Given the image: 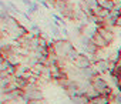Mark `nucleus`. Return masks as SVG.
Here are the masks:
<instances>
[{
  "mask_svg": "<svg viewBox=\"0 0 121 104\" xmlns=\"http://www.w3.org/2000/svg\"><path fill=\"white\" fill-rule=\"evenodd\" d=\"M91 86L101 94V95H107V97H110L112 93H114V90H112V87L101 77V76H97V77H94L93 80H91Z\"/></svg>",
  "mask_w": 121,
  "mask_h": 104,
  "instance_id": "obj_1",
  "label": "nucleus"
},
{
  "mask_svg": "<svg viewBox=\"0 0 121 104\" xmlns=\"http://www.w3.org/2000/svg\"><path fill=\"white\" fill-rule=\"evenodd\" d=\"M73 66H74L76 69H78V70H86V69L93 67V61L88 59V56H87L86 53H81V51H80V56L77 57V60L74 61Z\"/></svg>",
  "mask_w": 121,
  "mask_h": 104,
  "instance_id": "obj_2",
  "label": "nucleus"
},
{
  "mask_svg": "<svg viewBox=\"0 0 121 104\" xmlns=\"http://www.w3.org/2000/svg\"><path fill=\"white\" fill-rule=\"evenodd\" d=\"M94 67H95V70L98 71V74L101 76V74H108L110 73V70H111V67H112V64H111V61L110 60H107V59H100L97 63H94L93 64Z\"/></svg>",
  "mask_w": 121,
  "mask_h": 104,
  "instance_id": "obj_3",
  "label": "nucleus"
},
{
  "mask_svg": "<svg viewBox=\"0 0 121 104\" xmlns=\"http://www.w3.org/2000/svg\"><path fill=\"white\" fill-rule=\"evenodd\" d=\"M98 33L107 40V43L111 46L112 43H114V40H115V34H114V31H112V29H107V27H98Z\"/></svg>",
  "mask_w": 121,
  "mask_h": 104,
  "instance_id": "obj_4",
  "label": "nucleus"
},
{
  "mask_svg": "<svg viewBox=\"0 0 121 104\" xmlns=\"http://www.w3.org/2000/svg\"><path fill=\"white\" fill-rule=\"evenodd\" d=\"M93 41L97 44V47H98L100 50H105V48L110 46V44L107 43V40H105V39H104V37H103L100 33H97V34H95V37L93 39Z\"/></svg>",
  "mask_w": 121,
  "mask_h": 104,
  "instance_id": "obj_5",
  "label": "nucleus"
},
{
  "mask_svg": "<svg viewBox=\"0 0 121 104\" xmlns=\"http://www.w3.org/2000/svg\"><path fill=\"white\" fill-rule=\"evenodd\" d=\"M6 73H7L10 77H14V76L17 74V66H10V67L6 70Z\"/></svg>",
  "mask_w": 121,
  "mask_h": 104,
  "instance_id": "obj_6",
  "label": "nucleus"
},
{
  "mask_svg": "<svg viewBox=\"0 0 121 104\" xmlns=\"http://www.w3.org/2000/svg\"><path fill=\"white\" fill-rule=\"evenodd\" d=\"M39 4H40V6H43L46 10H48V9H50V4H48L47 0H39Z\"/></svg>",
  "mask_w": 121,
  "mask_h": 104,
  "instance_id": "obj_7",
  "label": "nucleus"
},
{
  "mask_svg": "<svg viewBox=\"0 0 121 104\" xmlns=\"http://www.w3.org/2000/svg\"><path fill=\"white\" fill-rule=\"evenodd\" d=\"M20 2H22L26 7H30V6L33 4V0H20Z\"/></svg>",
  "mask_w": 121,
  "mask_h": 104,
  "instance_id": "obj_8",
  "label": "nucleus"
},
{
  "mask_svg": "<svg viewBox=\"0 0 121 104\" xmlns=\"http://www.w3.org/2000/svg\"><path fill=\"white\" fill-rule=\"evenodd\" d=\"M29 104H44V103H43V100H30Z\"/></svg>",
  "mask_w": 121,
  "mask_h": 104,
  "instance_id": "obj_9",
  "label": "nucleus"
},
{
  "mask_svg": "<svg viewBox=\"0 0 121 104\" xmlns=\"http://www.w3.org/2000/svg\"><path fill=\"white\" fill-rule=\"evenodd\" d=\"M117 27H121V17H120L118 22H117Z\"/></svg>",
  "mask_w": 121,
  "mask_h": 104,
  "instance_id": "obj_10",
  "label": "nucleus"
},
{
  "mask_svg": "<svg viewBox=\"0 0 121 104\" xmlns=\"http://www.w3.org/2000/svg\"><path fill=\"white\" fill-rule=\"evenodd\" d=\"M118 37H120V39H121V31H118Z\"/></svg>",
  "mask_w": 121,
  "mask_h": 104,
  "instance_id": "obj_11",
  "label": "nucleus"
},
{
  "mask_svg": "<svg viewBox=\"0 0 121 104\" xmlns=\"http://www.w3.org/2000/svg\"><path fill=\"white\" fill-rule=\"evenodd\" d=\"M111 2H114V0H111Z\"/></svg>",
  "mask_w": 121,
  "mask_h": 104,
  "instance_id": "obj_12",
  "label": "nucleus"
}]
</instances>
